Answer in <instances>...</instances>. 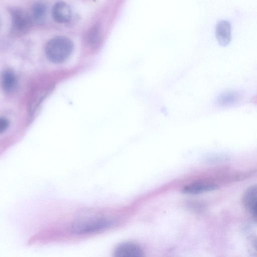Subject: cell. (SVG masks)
I'll list each match as a JSON object with an SVG mask.
<instances>
[{
    "label": "cell",
    "mask_w": 257,
    "mask_h": 257,
    "mask_svg": "<svg viewBox=\"0 0 257 257\" xmlns=\"http://www.w3.org/2000/svg\"><path fill=\"white\" fill-rule=\"evenodd\" d=\"M115 221L111 217L104 216L82 217L71 223L69 231L75 235H92L111 228L115 224Z\"/></svg>",
    "instance_id": "cell-1"
},
{
    "label": "cell",
    "mask_w": 257,
    "mask_h": 257,
    "mask_svg": "<svg viewBox=\"0 0 257 257\" xmlns=\"http://www.w3.org/2000/svg\"><path fill=\"white\" fill-rule=\"evenodd\" d=\"M73 43L69 38L58 36L50 39L45 46V54L48 59L56 63L65 61L71 55Z\"/></svg>",
    "instance_id": "cell-2"
},
{
    "label": "cell",
    "mask_w": 257,
    "mask_h": 257,
    "mask_svg": "<svg viewBox=\"0 0 257 257\" xmlns=\"http://www.w3.org/2000/svg\"><path fill=\"white\" fill-rule=\"evenodd\" d=\"M12 32L17 35L27 32L32 25V19L29 14L20 8H13L10 11Z\"/></svg>",
    "instance_id": "cell-3"
},
{
    "label": "cell",
    "mask_w": 257,
    "mask_h": 257,
    "mask_svg": "<svg viewBox=\"0 0 257 257\" xmlns=\"http://www.w3.org/2000/svg\"><path fill=\"white\" fill-rule=\"evenodd\" d=\"M242 202L245 208L257 220V185H251L244 191Z\"/></svg>",
    "instance_id": "cell-4"
},
{
    "label": "cell",
    "mask_w": 257,
    "mask_h": 257,
    "mask_svg": "<svg viewBox=\"0 0 257 257\" xmlns=\"http://www.w3.org/2000/svg\"><path fill=\"white\" fill-rule=\"evenodd\" d=\"M113 257H144V254L142 248L137 244L125 242L115 247Z\"/></svg>",
    "instance_id": "cell-5"
},
{
    "label": "cell",
    "mask_w": 257,
    "mask_h": 257,
    "mask_svg": "<svg viewBox=\"0 0 257 257\" xmlns=\"http://www.w3.org/2000/svg\"><path fill=\"white\" fill-rule=\"evenodd\" d=\"M215 36L220 45L225 47L228 45L231 40V25L227 20H220L215 26Z\"/></svg>",
    "instance_id": "cell-6"
},
{
    "label": "cell",
    "mask_w": 257,
    "mask_h": 257,
    "mask_svg": "<svg viewBox=\"0 0 257 257\" xmlns=\"http://www.w3.org/2000/svg\"><path fill=\"white\" fill-rule=\"evenodd\" d=\"M52 16L57 22L63 23L68 22L71 17V10L65 2H58L55 4L52 9Z\"/></svg>",
    "instance_id": "cell-7"
},
{
    "label": "cell",
    "mask_w": 257,
    "mask_h": 257,
    "mask_svg": "<svg viewBox=\"0 0 257 257\" xmlns=\"http://www.w3.org/2000/svg\"><path fill=\"white\" fill-rule=\"evenodd\" d=\"M218 186L209 182H197L188 184L182 189V192L187 194H198L215 190Z\"/></svg>",
    "instance_id": "cell-8"
},
{
    "label": "cell",
    "mask_w": 257,
    "mask_h": 257,
    "mask_svg": "<svg viewBox=\"0 0 257 257\" xmlns=\"http://www.w3.org/2000/svg\"><path fill=\"white\" fill-rule=\"evenodd\" d=\"M16 77L14 72L10 69L6 70L2 76V86L6 92L11 91L15 87Z\"/></svg>",
    "instance_id": "cell-9"
},
{
    "label": "cell",
    "mask_w": 257,
    "mask_h": 257,
    "mask_svg": "<svg viewBox=\"0 0 257 257\" xmlns=\"http://www.w3.org/2000/svg\"><path fill=\"white\" fill-rule=\"evenodd\" d=\"M241 94L237 91H228L221 94L217 98L220 105H227L233 104L238 101Z\"/></svg>",
    "instance_id": "cell-10"
},
{
    "label": "cell",
    "mask_w": 257,
    "mask_h": 257,
    "mask_svg": "<svg viewBox=\"0 0 257 257\" xmlns=\"http://www.w3.org/2000/svg\"><path fill=\"white\" fill-rule=\"evenodd\" d=\"M46 14V5L41 2H38L33 5L32 8V17L36 21H43Z\"/></svg>",
    "instance_id": "cell-11"
},
{
    "label": "cell",
    "mask_w": 257,
    "mask_h": 257,
    "mask_svg": "<svg viewBox=\"0 0 257 257\" xmlns=\"http://www.w3.org/2000/svg\"><path fill=\"white\" fill-rule=\"evenodd\" d=\"M100 37V31L99 28L97 26L93 27L88 35V41L91 45L96 44L98 41Z\"/></svg>",
    "instance_id": "cell-12"
},
{
    "label": "cell",
    "mask_w": 257,
    "mask_h": 257,
    "mask_svg": "<svg viewBox=\"0 0 257 257\" xmlns=\"http://www.w3.org/2000/svg\"><path fill=\"white\" fill-rule=\"evenodd\" d=\"M8 122L6 119L1 118L0 119V132L2 133L8 127Z\"/></svg>",
    "instance_id": "cell-13"
}]
</instances>
